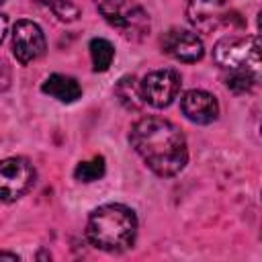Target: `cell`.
<instances>
[{"label": "cell", "mask_w": 262, "mask_h": 262, "mask_svg": "<svg viewBox=\"0 0 262 262\" xmlns=\"http://www.w3.org/2000/svg\"><path fill=\"white\" fill-rule=\"evenodd\" d=\"M115 96L119 98V102L127 108V111H139L143 108V98H141V90H139V82L135 76H123L117 84H115Z\"/></svg>", "instance_id": "cell-12"}, {"label": "cell", "mask_w": 262, "mask_h": 262, "mask_svg": "<svg viewBox=\"0 0 262 262\" xmlns=\"http://www.w3.org/2000/svg\"><path fill=\"white\" fill-rule=\"evenodd\" d=\"M0 260H10V262H16L18 256L12 254V252H0Z\"/></svg>", "instance_id": "cell-19"}, {"label": "cell", "mask_w": 262, "mask_h": 262, "mask_svg": "<svg viewBox=\"0 0 262 262\" xmlns=\"http://www.w3.org/2000/svg\"><path fill=\"white\" fill-rule=\"evenodd\" d=\"M41 90L45 94H49L51 98L63 102V104L76 102L82 96V88H80L78 80L72 78V76H66V74H51V76H47L45 82L41 84Z\"/></svg>", "instance_id": "cell-11"}, {"label": "cell", "mask_w": 262, "mask_h": 262, "mask_svg": "<svg viewBox=\"0 0 262 262\" xmlns=\"http://www.w3.org/2000/svg\"><path fill=\"white\" fill-rule=\"evenodd\" d=\"M45 35L33 20H16L12 27V53L20 63H33L45 53Z\"/></svg>", "instance_id": "cell-8"}, {"label": "cell", "mask_w": 262, "mask_h": 262, "mask_svg": "<svg viewBox=\"0 0 262 262\" xmlns=\"http://www.w3.org/2000/svg\"><path fill=\"white\" fill-rule=\"evenodd\" d=\"M180 86H182V78L172 68L154 70V72L145 74L141 78V82H139V90H141L143 102L154 106V108L170 106L174 102V98L178 96Z\"/></svg>", "instance_id": "cell-6"}, {"label": "cell", "mask_w": 262, "mask_h": 262, "mask_svg": "<svg viewBox=\"0 0 262 262\" xmlns=\"http://www.w3.org/2000/svg\"><path fill=\"white\" fill-rule=\"evenodd\" d=\"M39 4H47V6H53V4H57L59 0H37Z\"/></svg>", "instance_id": "cell-20"}, {"label": "cell", "mask_w": 262, "mask_h": 262, "mask_svg": "<svg viewBox=\"0 0 262 262\" xmlns=\"http://www.w3.org/2000/svg\"><path fill=\"white\" fill-rule=\"evenodd\" d=\"M4 2H6V0H0V4H4Z\"/></svg>", "instance_id": "cell-21"}, {"label": "cell", "mask_w": 262, "mask_h": 262, "mask_svg": "<svg viewBox=\"0 0 262 262\" xmlns=\"http://www.w3.org/2000/svg\"><path fill=\"white\" fill-rule=\"evenodd\" d=\"M37 172L27 158L12 156L0 160V201L14 203L25 196L35 184Z\"/></svg>", "instance_id": "cell-5"}, {"label": "cell", "mask_w": 262, "mask_h": 262, "mask_svg": "<svg viewBox=\"0 0 262 262\" xmlns=\"http://www.w3.org/2000/svg\"><path fill=\"white\" fill-rule=\"evenodd\" d=\"M10 82H12V72H10V66L6 63V59L0 57V94L6 92L10 88Z\"/></svg>", "instance_id": "cell-17"}, {"label": "cell", "mask_w": 262, "mask_h": 262, "mask_svg": "<svg viewBox=\"0 0 262 262\" xmlns=\"http://www.w3.org/2000/svg\"><path fill=\"white\" fill-rule=\"evenodd\" d=\"M180 111L182 115L196 125H209L217 121L219 117V102L217 96L207 92V90H188L180 98Z\"/></svg>", "instance_id": "cell-10"}, {"label": "cell", "mask_w": 262, "mask_h": 262, "mask_svg": "<svg viewBox=\"0 0 262 262\" xmlns=\"http://www.w3.org/2000/svg\"><path fill=\"white\" fill-rule=\"evenodd\" d=\"M88 47H90V57H92V70L106 72L115 57V49H113L111 41H106L102 37H94Z\"/></svg>", "instance_id": "cell-13"}, {"label": "cell", "mask_w": 262, "mask_h": 262, "mask_svg": "<svg viewBox=\"0 0 262 262\" xmlns=\"http://www.w3.org/2000/svg\"><path fill=\"white\" fill-rule=\"evenodd\" d=\"M215 63L225 72H250L260 76V43L256 35L237 37L229 35L213 47Z\"/></svg>", "instance_id": "cell-4"}, {"label": "cell", "mask_w": 262, "mask_h": 262, "mask_svg": "<svg viewBox=\"0 0 262 262\" xmlns=\"http://www.w3.org/2000/svg\"><path fill=\"white\" fill-rule=\"evenodd\" d=\"M186 18L196 33H213L235 18L227 0H188Z\"/></svg>", "instance_id": "cell-7"}, {"label": "cell", "mask_w": 262, "mask_h": 262, "mask_svg": "<svg viewBox=\"0 0 262 262\" xmlns=\"http://www.w3.org/2000/svg\"><path fill=\"white\" fill-rule=\"evenodd\" d=\"M129 143L145 166L162 176H176L188 162L186 137L164 117H143L129 131Z\"/></svg>", "instance_id": "cell-1"}, {"label": "cell", "mask_w": 262, "mask_h": 262, "mask_svg": "<svg viewBox=\"0 0 262 262\" xmlns=\"http://www.w3.org/2000/svg\"><path fill=\"white\" fill-rule=\"evenodd\" d=\"M102 18L129 41H141L151 31L149 14L135 0H94Z\"/></svg>", "instance_id": "cell-3"}, {"label": "cell", "mask_w": 262, "mask_h": 262, "mask_svg": "<svg viewBox=\"0 0 262 262\" xmlns=\"http://www.w3.org/2000/svg\"><path fill=\"white\" fill-rule=\"evenodd\" d=\"M51 10L59 20H66V23H72L80 16V8L72 0H59L57 4L51 6Z\"/></svg>", "instance_id": "cell-16"}, {"label": "cell", "mask_w": 262, "mask_h": 262, "mask_svg": "<svg viewBox=\"0 0 262 262\" xmlns=\"http://www.w3.org/2000/svg\"><path fill=\"white\" fill-rule=\"evenodd\" d=\"M162 49L176 61L194 63L205 55V45L194 31L186 29H170L162 37Z\"/></svg>", "instance_id": "cell-9"}, {"label": "cell", "mask_w": 262, "mask_h": 262, "mask_svg": "<svg viewBox=\"0 0 262 262\" xmlns=\"http://www.w3.org/2000/svg\"><path fill=\"white\" fill-rule=\"evenodd\" d=\"M106 172V162L102 156H94L92 160H86V162H80L74 170V178L78 182H94L98 178H102Z\"/></svg>", "instance_id": "cell-14"}, {"label": "cell", "mask_w": 262, "mask_h": 262, "mask_svg": "<svg viewBox=\"0 0 262 262\" xmlns=\"http://www.w3.org/2000/svg\"><path fill=\"white\" fill-rule=\"evenodd\" d=\"M6 33H8V18H6V14L0 12V45H2L4 37H6Z\"/></svg>", "instance_id": "cell-18"}, {"label": "cell", "mask_w": 262, "mask_h": 262, "mask_svg": "<svg viewBox=\"0 0 262 262\" xmlns=\"http://www.w3.org/2000/svg\"><path fill=\"white\" fill-rule=\"evenodd\" d=\"M256 82H258V76H254L250 72H227V76H225V86L235 94L250 92Z\"/></svg>", "instance_id": "cell-15"}, {"label": "cell", "mask_w": 262, "mask_h": 262, "mask_svg": "<svg viewBox=\"0 0 262 262\" xmlns=\"http://www.w3.org/2000/svg\"><path fill=\"white\" fill-rule=\"evenodd\" d=\"M137 237L135 211L121 203H108L96 207L86 221V239L111 254L129 250Z\"/></svg>", "instance_id": "cell-2"}]
</instances>
